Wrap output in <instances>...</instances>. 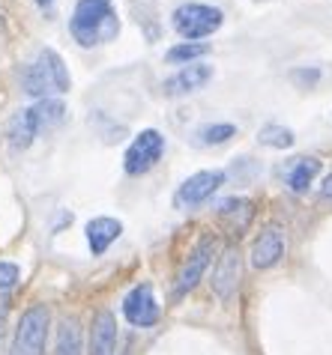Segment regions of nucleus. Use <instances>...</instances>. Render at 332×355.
Wrapping results in <instances>:
<instances>
[{"mask_svg":"<svg viewBox=\"0 0 332 355\" xmlns=\"http://www.w3.org/2000/svg\"><path fill=\"white\" fill-rule=\"evenodd\" d=\"M54 355H84V343H81V325L75 320H60L57 325V343H54Z\"/></svg>","mask_w":332,"mask_h":355,"instance_id":"dca6fc26","label":"nucleus"},{"mask_svg":"<svg viewBox=\"0 0 332 355\" xmlns=\"http://www.w3.org/2000/svg\"><path fill=\"white\" fill-rule=\"evenodd\" d=\"M294 78H302V81H315L317 72H294Z\"/></svg>","mask_w":332,"mask_h":355,"instance_id":"5701e85b","label":"nucleus"},{"mask_svg":"<svg viewBox=\"0 0 332 355\" xmlns=\"http://www.w3.org/2000/svg\"><path fill=\"white\" fill-rule=\"evenodd\" d=\"M251 266L255 269H272V266H279L281 257H285V233H281V227H267V230L258 233V239L251 242Z\"/></svg>","mask_w":332,"mask_h":355,"instance_id":"9b49d317","label":"nucleus"},{"mask_svg":"<svg viewBox=\"0 0 332 355\" xmlns=\"http://www.w3.org/2000/svg\"><path fill=\"white\" fill-rule=\"evenodd\" d=\"M87 355H117V317L108 308L93 313Z\"/></svg>","mask_w":332,"mask_h":355,"instance_id":"f8f14e48","label":"nucleus"},{"mask_svg":"<svg viewBox=\"0 0 332 355\" xmlns=\"http://www.w3.org/2000/svg\"><path fill=\"white\" fill-rule=\"evenodd\" d=\"M231 137H237V125L231 123H210L198 129V144L204 146H219V144H228Z\"/></svg>","mask_w":332,"mask_h":355,"instance_id":"6ab92c4d","label":"nucleus"},{"mask_svg":"<svg viewBox=\"0 0 332 355\" xmlns=\"http://www.w3.org/2000/svg\"><path fill=\"white\" fill-rule=\"evenodd\" d=\"M224 185V171H201V173H192L189 180H185L177 194H174V203L180 206V209H194V206H201L204 200H210L213 194Z\"/></svg>","mask_w":332,"mask_h":355,"instance_id":"1a4fd4ad","label":"nucleus"},{"mask_svg":"<svg viewBox=\"0 0 332 355\" xmlns=\"http://www.w3.org/2000/svg\"><path fill=\"white\" fill-rule=\"evenodd\" d=\"M240 278H242V254L237 245H228L222 251V257L216 260V269H213V293L219 295L222 302H231L233 293L240 287Z\"/></svg>","mask_w":332,"mask_h":355,"instance_id":"9d476101","label":"nucleus"},{"mask_svg":"<svg viewBox=\"0 0 332 355\" xmlns=\"http://www.w3.org/2000/svg\"><path fill=\"white\" fill-rule=\"evenodd\" d=\"M219 218L240 236L251 224V218H255V203L249 197H228V200L219 203Z\"/></svg>","mask_w":332,"mask_h":355,"instance_id":"2eb2a0df","label":"nucleus"},{"mask_svg":"<svg viewBox=\"0 0 332 355\" xmlns=\"http://www.w3.org/2000/svg\"><path fill=\"white\" fill-rule=\"evenodd\" d=\"M66 120V107L57 98H39L36 105L22 107L13 120L6 123V144L13 150H27L42 132L54 129Z\"/></svg>","mask_w":332,"mask_h":355,"instance_id":"f03ea898","label":"nucleus"},{"mask_svg":"<svg viewBox=\"0 0 332 355\" xmlns=\"http://www.w3.org/2000/svg\"><path fill=\"white\" fill-rule=\"evenodd\" d=\"M207 51H210V45H204V42H183V45H174L165 57H168V63H192Z\"/></svg>","mask_w":332,"mask_h":355,"instance_id":"aec40b11","label":"nucleus"},{"mask_svg":"<svg viewBox=\"0 0 332 355\" xmlns=\"http://www.w3.org/2000/svg\"><path fill=\"white\" fill-rule=\"evenodd\" d=\"M18 278H22V269H18L15 263H9V260H0V293L15 290Z\"/></svg>","mask_w":332,"mask_h":355,"instance_id":"412c9836","label":"nucleus"},{"mask_svg":"<svg viewBox=\"0 0 332 355\" xmlns=\"http://www.w3.org/2000/svg\"><path fill=\"white\" fill-rule=\"evenodd\" d=\"M87 245H90V251H93V257H102L105 251L111 248V245L120 239V233H123V224L111 218V215H99V218H93V221H87Z\"/></svg>","mask_w":332,"mask_h":355,"instance_id":"4468645a","label":"nucleus"},{"mask_svg":"<svg viewBox=\"0 0 332 355\" xmlns=\"http://www.w3.org/2000/svg\"><path fill=\"white\" fill-rule=\"evenodd\" d=\"M162 155H165V137H162V132L144 129L141 135L132 137L129 146H126L123 171L129 176H144V173H150L153 167L162 162Z\"/></svg>","mask_w":332,"mask_h":355,"instance_id":"0eeeda50","label":"nucleus"},{"mask_svg":"<svg viewBox=\"0 0 332 355\" xmlns=\"http://www.w3.org/2000/svg\"><path fill=\"white\" fill-rule=\"evenodd\" d=\"M216 251H219V242L213 239V236H204V239L189 251V257L183 260L180 272H177V281H174V290H171L174 302L185 299V295H189L204 281V275H207L213 257H216Z\"/></svg>","mask_w":332,"mask_h":355,"instance_id":"423d86ee","label":"nucleus"},{"mask_svg":"<svg viewBox=\"0 0 332 355\" xmlns=\"http://www.w3.org/2000/svg\"><path fill=\"white\" fill-rule=\"evenodd\" d=\"M48 331H51V308L48 304H31L15 322L9 355H45Z\"/></svg>","mask_w":332,"mask_h":355,"instance_id":"20e7f679","label":"nucleus"},{"mask_svg":"<svg viewBox=\"0 0 332 355\" xmlns=\"http://www.w3.org/2000/svg\"><path fill=\"white\" fill-rule=\"evenodd\" d=\"M320 173V159H297L294 164H290V171H288V185H290V191H297L302 194L308 189L311 182H315V176Z\"/></svg>","mask_w":332,"mask_h":355,"instance_id":"f3484780","label":"nucleus"},{"mask_svg":"<svg viewBox=\"0 0 332 355\" xmlns=\"http://www.w3.org/2000/svg\"><path fill=\"white\" fill-rule=\"evenodd\" d=\"M69 87H72L69 69H66L63 57L54 48H42L36 54V60L22 72V90L27 96H33L36 102L39 98H54V96L69 93Z\"/></svg>","mask_w":332,"mask_h":355,"instance_id":"7ed1b4c3","label":"nucleus"},{"mask_svg":"<svg viewBox=\"0 0 332 355\" xmlns=\"http://www.w3.org/2000/svg\"><path fill=\"white\" fill-rule=\"evenodd\" d=\"M36 3H39V6H42V9H45V6H51V3H54V0H36Z\"/></svg>","mask_w":332,"mask_h":355,"instance_id":"393cba45","label":"nucleus"},{"mask_svg":"<svg viewBox=\"0 0 332 355\" xmlns=\"http://www.w3.org/2000/svg\"><path fill=\"white\" fill-rule=\"evenodd\" d=\"M320 197H326V200H332V173L324 180V185H320Z\"/></svg>","mask_w":332,"mask_h":355,"instance_id":"4be33fe9","label":"nucleus"},{"mask_svg":"<svg viewBox=\"0 0 332 355\" xmlns=\"http://www.w3.org/2000/svg\"><path fill=\"white\" fill-rule=\"evenodd\" d=\"M210 78H213V66L189 63V66H183L180 72H174L171 78H165L162 90H165V96H189L194 90H201V87H207Z\"/></svg>","mask_w":332,"mask_h":355,"instance_id":"ddd939ff","label":"nucleus"},{"mask_svg":"<svg viewBox=\"0 0 332 355\" xmlns=\"http://www.w3.org/2000/svg\"><path fill=\"white\" fill-rule=\"evenodd\" d=\"M0 24H3V21H0Z\"/></svg>","mask_w":332,"mask_h":355,"instance_id":"a878e982","label":"nucleus"},{"mask_svg":"<svg viewBox=\"0 0 332 355\" xmlns=\"http://www.w3.org/2000/svg\"><path fill=\"white\" fill-rule=\"evenodd\" d=\"M123 317L129 325H135V329H153V325L159 322L162 308H159V302H156V293L150 284H138V287H132L126 293Z\"/></svg>","mask_w":332,"mask_h":355,"instance_id":"6e6552de","label":"nucleus"},{"mask_svg":"<svg viewBox=\"0 0 332 355\" xmlns=\"http://www.w3.org/2000/svg\"><path fill=\"white\" fill-rule=\"evenodd\" d=\"M171 18H174V31H177L185 42H198V39L213 36L224 21L222 9L207 6V3H183L174 9Z\"/></svg>","mask_w":332,"mask_h":355,"instance_id":"39448f33","label":"nucleus"},{"mask_svg":"<svg viewBox=\"0 0 332 355\" xmlns=\"http://www.w3.org/2000/svg\"><path fill=\"white\" fill-rule=\"evenodd\" d=\"M3 317H6V308H3V302H0V325H3Z\"/></svg>","mask_w":332,"mask_h":355,"instance_id":"b1692460","label":"nucleus"},{"mask_svg":"<svg viewBox=\"0 0 332 355\" xmlns=\"http://www.w3.org/2000/svg\"><path fill=\"white\" fill-rule=\"evenodd\" d=\"M258 141L263 146H272V150H288V146H294V132L285 129V125H276V123H269V125H263V129L258 132Z\"/></svg>","mask_w":332,"mask_h":355,"instance_id":"a211bd4d","label":"nucleus"},{"mask_svg":"<svg viewBox=\"0 0 332 355\" xmlns=\"http://www.w3.org/2000/svg\"><path fill=\"white\" fill-rule=\"evenodd\" d=\"M69 31L78 45L93 48L120 33V21H117L114 3L111 0H78L75 12L69 18Z\"/></svg>","mask_w":332,"mask_h":355,"instance_id":"f257e3e1","label":"nucleus"}]
</instances>
